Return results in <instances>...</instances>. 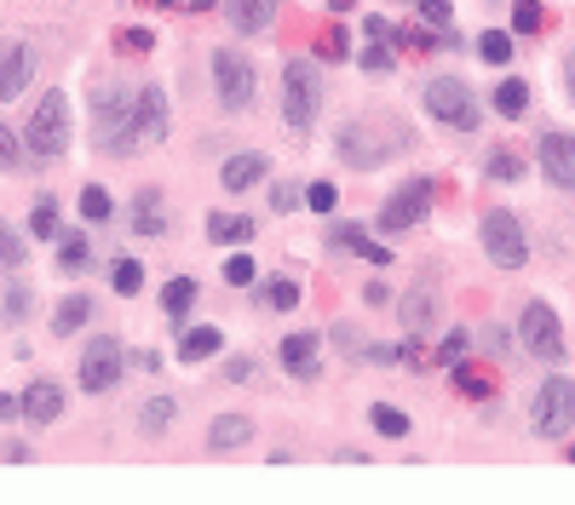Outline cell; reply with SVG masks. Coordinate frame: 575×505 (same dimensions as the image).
<instances>
[{"mask_svg":"<svg viewBox=\"0 0 575 505\" xmlns=\"http://www.w3.org/2000/svg\"><path fill=\"white\" fill-rule=\"evenodd\" d=\"M92 138L98 149H110V156H133L139 138H133V87H92Z\"/></svg>","mask_w":575,"mask_h":505,"instance_id":"6da1fadb","label":"cell"},{"mask_svg":"<svg viewBox=\"0 0 575 505\" xmlns=\"http://www.w3.org/2000/svg\"><path fill=\"white\" fill-rule=\"evenodd\" d=\"M322 115V75L311 58H288L283 64V121L294 133H311Z\"/></svg>","mask_w":575,"mask_h":505,"instance_id":"7a4b0ae2","label":"cell"},{"mask_svg":"<svg viewBox=\"0 0 575 505\" xmlns=\"http://www.w3.org/2000/svg\"><path fill=\"white\" fill-rule=\"evenodd\" d=\"M23 149H30L35 161H53L69 149V98L64 92H46L35 104L30 126H23Z\"/></svg>","mask_w":575,"mask_h":505,"instance_id":"3957f363","label":"cell"},{"mask_svg":"<svg viewBox=\"0 0 575 505\" xmlns=\"http://www.w3.org/2000/svg\"><path fill=\"white\" fill-rule=\"evenodd\" d=\"M420 98H427V115H432V121L455 126V133H478L484 110H478V98H472L466 81H455V75H438V81L420 87Z\"/></svg>","mask_w":575,"mask_h":505,"instance_id":"277c9868","label":"cell"},{"mask_svg":"<svg viewBox=\"0 0 575 505\" xmlns=\"http://www.w3.org/2000/svg\"><path fill=\"white\" fill-rule=\"evenodd\" d=\"M518 339L535 362H564V327H559L546 299H530V305L518 311Z\"/></svg>","mask_w":575,"mask_h":505,"instance_id":"5b68a950","label":"cell"},{"mask_svg":"<svg viewBox=\"0 0 575 505\" xmlns=\"http://www.w3.org/2000/svg\"><path fill=\"white\" fill-rule=\"evenodd\" d=\"M121 373H128V350H121L115 334H98V339L87 345V357H81V391L104 396V391H115Z\"/></svg>","mask_w":575,"mask_h":505,"instance_id":"8992f818","label":"cell"},{"mask_svg":"<svg viewBox=\"0 0 575 505\" xmlns=\"http://www.w3.org/2000/svg\"><path fill=\"white\" fill-rule=\"evenodd\" d=\"M213 87L224 110H247L254 104V64H247L236 46H219L213 53Z\"/></svg>","mask_w":575,"mask_h":505,"instance_id":"52a82bcc","label":"cell"},{"mask_svg":"<svg viewBox=\"0 0 575 505\" xmlns=\"http://www.w3.org/2000/svg\"><path fill=\"white\" fill-rule=\"evenodd\" d=\"M403 144H409V138H374L363 121H352V126H340V133H334L340 161H345V167H363V172H368V167H380V161H391Z\"/></svg>","mask_w":575,"mask_h":505,"instance_id":"ba28073f","label":"cell"},{"mask_svg":"<svg viewBox=\"0 0 575 505\" xmlns=\"http://www.w3.org/2000/svg\"><path fill=\"white\" fill-rule=\"evenodd\" d=\"M570 425H575V379L553 373V379L535 391V431H541V437H564Z\"/></svg>","mask_w":575,"mask_h":505,"instance_id":"9c48e42d","label":"cell"},{"mask_svg":"<svg viewBox=\"0 0 575 505\" xmlns=\"http://www.w3.org/2000/svg\"><path fill=\"white\" fill-rule=\"evenodd\" d=\"M484 247H489V259L501 270H523V259H530V236H523V224L512 213H489L484 218Z\"/></svg>","mask_w":575,"mask_h":505,"instance_id":"30bf717a","label":"cell"},{"mask_svg":"<svg viewBox=\"0 0 575 505\" xmlns=\"http://www.w3.org/2000/svg\"><path fill=\"white\" fill-rule=\"evenodd\" d=\"M427 207H432V179H409L380 207V231H414V224H427Z\"/></svg>","mask_w":575,"mask_h":505,"instance_id":"8fae6325","label":"cell"},{"mask_svg":"<svg viewBox=\"0 0 575 505\" xmlns=\"http://www.w3.org/2000/svg\"><path fill=\"white\" fill-rule=\"evenodd\" d=\"M167 121H173L167 92L162 87H133V138L139 144H162L167 138Z\"/></svg>","mask_w":575,"mask_h":505,"instance_id":"7c38bea8","label":"cell"},{"mask_svg":"<svg viewBox=\"0 0 575 505\" xmlns=\"http://www.w3.org/2000/svg\"><path fill=\"white\" fill-rule=\"evenodd\" d=\"M541 172L553 179L559 190H570L575 195V133H541Z\"/></svg>","mask_w":575,"mask_h":505,"instance_id":"4fadbf2b","label":"cell"},{"mask_svg":"<svg viewBox=\"0 0 575 505\" xmlns=\"http://www.w3.org/2000/svg\"><path fill=\"white\" fill-rule=\"evenodd\" d=\"M30 75H35V53H30V46H23V41H0V104L30 87Z\"/></svg>","mask_w":575,"mask_h":505,"instance_id":"5bb4252c","label":"cell"},{"mask_svg":"<svg viewBox=\"0 0 575 505\" xmlns=\"http://www.w3.org/2000/svg\"><path fill=\"white\" fill-rule=\"evenodd\" d=\"M219 7H224L236 35H265L270 18H277V0H219Z\"/></svg>","mask_w":575,"mask_h":505,"instance_id":"9a60e30c","label":"cell"},{"mask_svg":"<svg viewBox=\"0 0 575 505\" xmlns=\"http://www.w3.org/2000/svg\"><path fill=\"white\" fill-rule=\"evenodd\" d=\"M58 414H64V385L35 379V385L23 391V419H30V425H58Z\"/></svg>","mask_w":575,"mask_h":505,"instance_id":"2e32d148","label":"cell"},{"mask_svg":"<svg viewBox=\"0 0 575 505\" xmlns=\"http://www.w3.org/2000/svg\"><path fill=\"white\" fill-rule=\"evenodd\" d=\"M265 172H270V161L259 156V149H242V156H231V161L219 167V184L242 195V190H254V184L265 179Z\"/></svg>","mask_w":575,"mask_h":505,"instance_id":"e0dca14e","label":"cell"},{"mask_svg":"<svg viewBox=\"0 0 575 505\" xmlns=\"http://www.w3.org/2000/svg\"><path fill=\"white\" fill-rule=\"evenodd\" d=\"M317 350H322L317 334H288V339H283V368H288L294 379H317Z\"/></svg>","mask_w":575,"mask_h":505,"instance_id":"ac0fdd59","label":"cell"},{"mask_svg":"<svg viewBox=\"0 0 575 505\" xmlns=\"http://www.w3.org/2000/svg\"><path fill=\"white\" fill-rule=\"evenodd\" d=\"M247 437H254V419H247V414H219V419L208 425V448H213V453H231V448H242Z\"/></svg>","mask_w":575,"mask_h":505,"instance_id":"d6986e66","label":"cell"},{"mask_svg":"<svg viewBox=\"0 0 575 505\" xmlns=\"http://www.w3.org/2000/svg\"><path fill=\"white\" fill-rule=\"evenodd\" d=\"M329 242H334V247H352V252H363V259H368V265H380V270L391 265V247L368 242V236H363V224H334V236H329Z\"/></svg>","mask_w":575,"mask_h":505,"instance_id":"ffe728a7","label":"cell"},{"mask_svg":"<svg viewBox=\"0 0 575 505\" xmlns=\"http://www.w3.org/2000/svg\"><path fill=\"white\" fill-rule=\"evenodd\" d=\"M397 311H403V327H409V334H420V327L438 322V293H432V288H409Z\"/></svg>","mask_w":575,"mask_h":505,"instance_id":"44dd1931","label":"cell"},{"mask_svg":"<svg viewBox=\"0 0 575 505\" xmlns=\"http://www.w3.org/2000/svg\"><path fill=\"white\" fill-rule=\"evenodd\" d=\"M58 270H64V276H87V270H92V247H87L81 231H64V236H58Z\"/></svg>","mask_w":575,"mask_h":505,"instance_id":"7402d4cb","label":"cell"},{"mask_svg":"<svg viewBox=\"0 0 575 505\" xmlns=\"http://www.w3.org/2000/svg\"><path fill=\"white\" fill-rule=\"evenodd\" d=\"M208 236L213 242H224V247H247V242H254V218H247V213H213L208 218Z\"/></svg>","mask_w":575,"mask_h":505,"instance_id":"603a6c76","label":"cell"},{"mask_svg":"<svg viewBox=\"0 0 575 505\" xmlns=\"http://www.w3.org/2000/svg\"><path fill=\"white\" fill-rule=\"evenodd\" d=\"M87 316H92V299H87V293H69L64 305L53 311V334H58V339L81 334V327H87Z\"/></svg>","mask_w":575,"mask_h":505,"instance_id":"cb8c5ba5","label":"cell"},{"mask_svg":"<svg viewBox=\"0 0 575 505\" xmlns=\"http://www.w3.org/2000/svg\"><path fill=\"white\" fill-rule=\"evenodd\" d=\"M455 391L472 396V402H495V373L489 368H472V362H455Z\"/></svg>","mask_w":575,"mask_h":505,"instance_id":"d4e9b609","label":"cell"},{"mask_svg":"<svg viewBox=\"0 0 575 505\" xmlns=\"http://www.w3.org/2000/svg\"><path fill=\"white\" fill-rule=\"evenodd\" d=\"M167 231V213H162V195H139L133 201V236H162Z\"/></svg>","mask_w":575,"mask_h":505,"instance_id":"484cf974","label":"cell"},{"mask_svg":"<svg viewBox=\"0 0 575 505\" xmlns=\"http://www.w3.org/2000/svg\"><path fill=\"white\" fill-rule=\"evenodd\" d=\"M219 345H224L219 327H190V334L179 339V357H185V362H202V357H213Z\"/></svg>","mask_w":575,"mask_h":505,"instance_id":"4316f807","label":"cell"},{"mask_svg":"<svg viewBox=\"0 0 575 505\" xmlns=\"http://www.w3.org/2000/svg\"><path fill=\"white\" fill-rule=\"evenodd\" d=\"M173 408H179V402H173V396H156V402H144V408H139V431H144V437H162L167 425H173Z\"/></svg>","mask_w":575,"mask_h":505,"instance_id":"83f0119b","label":"cell"},{"mask_svg":"<svg viewBox=\"0 0 575 505\" xmlns=\"http://www.w3.org/2000/svg\"><path fill=\"white\" fill-rule=\"evenodd\" d=\"M368 425H374L380 437H409V414L391 408V402H374V408H368Z\"/></svg>","mask_w":575,"mask_h":505,"instance_id":"f1b7e54d","label":"cell"},{"mask_svg":"<svg viewBox=\"0 0 575 505\" xmlns=\"http://www.w3.org/2000/svg\"><path fill=\"white\" fill-rule=\"evenodd\" d=\"M30 231H35L41 242H58V236H64V224H58V201H53V195H41V201H35Z\"/></svg>","mask_w":575,"mask_h":505,"instance_id":"f546056e","label":"cell"},{"mask_svg":"<svg viewBox=\"0 0 575 505\" xmlns=\"http://www.w3.org/2000/svg\"><path fill=\"white\" fill-rule=\"evenodd\" d=\"M196 305V282H190V276H173V282L162 288V311L167 316H185Z\"/></svg>","mask_w":575,"mask_h":505,"instance_id":"4dcf8cb0","label":"cell"},{"mask_svg":"<svg viewBox=\"0 0 575 505\" xmlns=\"http://www.w3.org/2000/svg\"><path fill=\"white\" fill-rule=\"evenodd\" d=\"M495 110H501L507 121H518L523 110H530V87H523V81H501V87H495Z\"/></svg>","mask_w":575,"mask_h":505,"instance_id":"1f68e13d","label":"cell"},{"mask_svg":"<svg viewBox=\"0 0 575 505\" xmlns=\"http://www.w3.org/2000/svg\"><path fill=\"white\" fill-rule=\"evenodd\" d=\"M478 58L495 64V69L512 64V35H507V30H484V35H478Z\"/></svg>","mask_w":575,"mask_h":505,"instance_id":"d6a6232c","label":"cell"},{"mask_svg":"<svg viewBox=\"0 0 575 505\" xmlns=\"http://www.w3.org/2000/svg\"><path fill=\"white\" fill-rule=\"evenodd\" d=\"M110 282H115L121 299H133V293L144 288V265H139V259H115V265H110Z\"/></svg>","mask_w":575,"mask_h":505,"instance_id":"836d02e7","label":"cell"},{"mask_svg":"<svg viewBox=\"0 0 575 505\" xmlns=\"http://www.w3.org/2000/svg\"><path fill=\"white\" fill-rule=\"evenodd\" d=\"M110 213H115V201H110V190H98V184H87V190H81V218H87V224H110Z\"/></svg>","mask_w":575,"mask_h":505,"instance_id":"e575fe53","label":"cell"},{"mask_svg":"<svg viewBox=\"0 0 575 505\" xmlns=\"http://www.w3.org/2000/svg\"><path fill=\"white\" fill-rule=\"evenodd\" d=\"M489 179L495 184H518L523 179V156H518V149H495V156H489Z\"/></svg>","mask_w":575,"mask_h":505,"instance_id":"d590c367","label":"cell"},{"mask_svg":"<svg viewBox=\"0 0 575 505\" xmlns=\"http://www.w3.org/2000/svg\"><path fill=\"white\" fill-rule=\"evenodd\" d=\"M23 156H30V149H23V138L12 133L7 121H0V172H18V167H23Z\"/></svg>","mask_w":575,"mask_h":505,"instance_id":"8d00e7d4","label":"cell"},{"mask_svg":"<svg viewBox=\"0 0 575 505\" xmlns=\"http://www.w3.org/2000/svg\"><path fill=\"white\" fill-rule=\"evenodd\" d=\"M317 58H322V64H345V58H352V35H345V30H329V35L317 41Z\"/></svg>","mask_w":575,"mask_h":505,"instance_id":"74e56055","label":"cell"},{"mask_svg":"<svg viewBox=\"0 0 575 505\" xmlns=\"http://www.w3.org/2000/svg\"><path fill=\"white\" fill-rule=\"evenodd\" d=\"M512 30L518 35H535L541 30V0H512Z\"/></svg>","mask_w":575,"mask_h":505,"instance_id":"f35d334b","label":"cell"},{"mask_svg":"<svg viewBox=\"0 0 575 505\" xmlns=\"http://www.w3.org/2000/svg\"><path fill=\"white\" fill-rule=\"evenodd\" d=\"M23 252H30V247H23V236H12V224H0V270H18Z\"/></svg>","mask_w":575,"mask_h":505,"instance_id":"ab89813d","label":"cell"},{"mask_svg":"<svg viewBox=\"0 0 575 505\" xmlns=\"http://www.w3.org/2000/svg\"><path fill=\"white\" fill-rule=\"evenodd\" d=\"M420 7V18L432 23V30H449V23H455V0H414Z\"/></svg>","mask_w":575,"mask_h":505,"instance_id":"60d3db41","label":"cell"},{"mask_svg":"<svg viewBox=\"0 0 575 505\" xmlns=\"http://www.w3.org/2000/svg\"><path fill=\"white\" fill-rule=\"evenodd\" d=\"M466 350H472V334H461V327H455V334L438 345V362H443V368H455V362H466Z\"/></svg>","mask_w":575,"mask_h":505,"instance_id":"b9f144b4","label":"cell"},{"mask_svg":"<svg viewBox=\"0 0 575 505\" xmlns=\"http://www.w3.org/2000/svg\"><path fill=\"white\" fill-rule=\"evenodd\" d=\"M357 64H363L368 75H386L397 58H391V46H386V41H374V46H363V53H357Z\"/></svg>","mask_w":575,"mask_h":505,"instance_id":"7bdbcfd3","label":"cell"},{"mask_svg":"<svg viewBox=\"0 0 575 505\" xmlns=\"http://www.w3.org/2000/svg\"><path fill=\"white\" fill-rule=\"evenodd\" d=\"M254 276H259V265L247 259V252H236V259H224V282H231V288H247Z\"/></svg>","mask_w":575,"mask_h":505,"instance_id":"ee69618b","label":"cell"},{"mask_svg":"<svg viewBox=\"0 0 575 505\" xmlns=\"http://www.w3.org/2000/svg\"><path fill=\"white\" fill-rule=\"evenodd\" d=\"M306 207H311V213H334V184L317 179V184L306 190Z\"/></svg>","mask_w":575,"mask_h":505,"instance_id":"f6af8a7d","label":"cell"},{"mask_svg":"<svg viewBox=\"0 0 575 505\" xmlns=\"http://www.w3.org/2000/svg\"><path fill=\"white\" fill-rule=\"evenodd\" d=\"M265 299H270L277 311H294V305H299V282H288V276H283V282H270V293H265Z\"/></svg>","mask_w":575,"mask_h":505,"instance_id":"bcb514c9","label":"cell"},{"mask_svg":"<svg viewBox=\"0 0 575 505\" xmlns=\"http://www.w3.org/2000/svg\"><path fill=\"white\" fill-rule=\"evenodd\" d=\"M115 41H121V53H133V58H139V53H150V46H156V35H150V30H121Z\"/></svg>","mask_w":575,"mask_h":505,"instance_id":"7dc6e473","label":"cell"},{"mask_svg":"<svg viewBox=\"0 0 575 505\" xmlns=\"http://www.w3.org/2000/svg\"><path fill=\"white\" fill-rule=\"evenodd\" d=\"M7 316H12V322L30 316V288H23V282H12V288H7Z\"/></svg>","mask_w":575,"mask_h":505,"instance_id":"c3c4849f","label":"cell"},{"mask_svg":"<svg viewBox=\"0 0 575 505\" xmlns=\"http://www.w3.org/2000/svg\"><path fill=\"white\" fill-rule=\"evenodd\" d=\"M397 362H403V368H427V345H420V339H403V345H397Z\"/></svg>","mask_w":575,"mask_h":505,"instance_id":"681fc988","label":"cell"},{"mask_svg":"<svg viewBox=\"0 0 575 505\" xmlns=\"http://www.w3.org/2000/svg\"><path fill=\"white\" fill-rule=\"evenodd\" d=\"M299 201H306V195H299L294 184H277V190H270V207H277V213H294Z\"/></svg>","mask_w":575,"mask_h":505,"instance_id":"f907efd6","label":"cell"},{"mask_svg":"<svg viewBox=\"0 0 575 505\" xmlns=\"http://www.w3.org/2000/svg\"><path fill=\"white\" fill-rule=\"evenodd\" d=\"M363 30H368V41H397V30H391V23H386L380 12H374V18L363 23Z\"/></svg>","mask_w":575,"mask_h":505,"instance_id":"816d5d0a","label":"cell"},{"mask_svg":"<svg viewBox=\"0 0 575 505\" xmlns=\"http://www.w3.org/2000/svg\"><path fill=\"white\" fill-rule=\"evenodd\" d=\"M363 362H380V368L397 362V345H368V350H363Z\"/></svg>","mask_w":575,"mask_h":505,"instance_id":"f5cc1de1","label":"cell"},{"mask_svg":"<svg viewBox=\"0 0 575 505\" xmlns=\"http://www.w3.org/2000/svg\"><path fill=\"white\" fill-rule=\"evenodd\" d=\"M128 368H144V373H156V368H162V357H156V350H133V357H128Z\"/></svg>","mask_w":575,"mask_h":505,"instance_id":"db71d44e","label":"cell"},{"mask_svg":"<svg viewBox=\"0 0 575 505\" xmlns=\"http://www.w3.org/2000/svg\"><path fill=\"white\" fill-rule=\"evenodd\" d=\"M23 414V396H7V391H0V419H18Z\"/></svg>","mask_w":575,"mask_h":505,"instance_id":"11a10c76","label":"cell"},{"mask_svg":"<svg viewBox=\"0 0 575 505\" xmlns=\"http://www.w3.org/2000/svg\"><path fill=\"white\" fill-rule=\"evenodd\" d=\"M363 299H368V305H386L391 293H386V282H368V288H363Z\"/></svg>","mask_w":575,"mask_h":505,"instance_id":"9f6ffc18","label":"cell"},{"mask_svg":"<svg viewBox=\"0 0 575 505\" xmlns=\"http://www.w3.org/2000/svg\"><path fill=\"white\" fill-rule=\"evenodd\" d=\"M179 7H185V12H213L219 0H179Z\"/></svg>","mask_w":575,"mask_h":505,"instance_id":"6f0895ef","label":"cell"},{"mask_svg":"<svg viewBox=\"0 0 575 505\" xmlns=\"http://www.w3.org/2000/svg\"><path fill=\"white\" fill-rule=\"evenodd\" d=\"M564 87H570V98H575V53L564 58Z\"/></svg>","mask_w":575,"mask_h":505,"instance_id":"680465c9","label":"cell"},{"mask_svg":"<svg viewBox=\"0 0 575 505\" xmlns=\"http://www.w3.org/2000/svg\"><path fill=\"white\" fill-rule=\"evenodd\" d=\"M329 7H334V12H352V7H357V0H329Z\"/></svg>","mask_w":575,"mask_h":505,"instance_id":"91938a15","label":"cell"},{"mask_svg":"<svg viewBox=\"0 0 575 505\" xmlns=\"http://www.w3.org/2000/svg\"><path fill=\"white\" fill-rule=\"evenodd\" d=\"M144 7H179V0H144Z\"/></svg>","mask_w":575,"mask_h":505,"instance_id":"94428289","label":"cell"},{"mask_svg":"<svg viewBox=\"0 0 575 505\" xmlns=\"http://www.w3.org/2000/svg\"><path fill=\"white\" fill-rule=\"evenodd\" d=\"M570 460H575V448H570Z\"/></svg>","mask_w":575,"mask_h":505,"instance_id":"6125c7cd","label":"cell"}]
</instances>
